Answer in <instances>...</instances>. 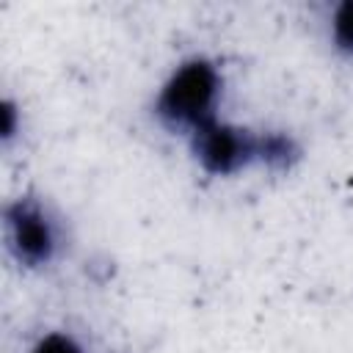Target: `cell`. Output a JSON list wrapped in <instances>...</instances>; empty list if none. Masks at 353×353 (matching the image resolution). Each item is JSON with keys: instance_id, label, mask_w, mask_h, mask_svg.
I'll return each instance as SVG.
<instances>
[{"instance_id": "1", "label": "cell", "mask_w": 353, "mask_h": 353, "mask_svg": "<svg viewBox=\"0 0 353 353\" xmlns=\"http://www.w3.org/2000/svg\"><path fill=\"white\" fill-rule=\"evenodd\" d=\"M223 66L207 52H193L168 69V74L154 88L149 110L163 132L188 143L223 121Z\"/></svg>"}, {"instance_id": "2", "label": "cell", "mask_w": 353, "mask_h": 353, "mask_svg": "<svg viewBox=\"0 0 353 353\" xmlns=\"http://www.w3.org/2000/svg\"><path fill=\"white\" fill-rule=\"evenodd\" d=\"M0 223L8 259L25 273H44L66 256L69 226L47 196L22 190L3 204Z\"/></svg>"}, {"instance_id": "3", "label": "cell", "mask_w": 353, "mask_h": 353, "mask_svg": "<svg viewBox=\"0 0 353 353\" xmlns=\"http://www.w3.org/2000/svg\"><path fill=\"white\" fill-rule=\"evenodd\" d=\"M323 33L331 52L339 61L353 63V0H339L325 8Z\"/></svg>"}, {"instance_id": "4", "label": "cell", "mask_w": 353, "mask_h": 353, "mask_svg": "<svg viewBox=\"0 0 353 353\" xmlns=\"http://www.w3.org/2000/svg\"><path fill=\"white\" fill-rule=\"evenodd\" d=\"M25 353H94V350L83 334H77L66 325H52V328H44L41 334H36L33 342L25 347Z\"/></svg>"}, {"instance_id": "5", "label": "cell", "mask_w": 353, "mask_h": 353, "mask_svg": "<svg viewBox=\"0 0 353 353\" xmlns=\"http://www.w3.org/2000/svg\"><path fill=\"white\" fill-rule=\"evenodd\" d=\"M19 135H22V108L17 99L3 97V102H0V143H3V149H11Z\"/></svg>"}]
</instances>
